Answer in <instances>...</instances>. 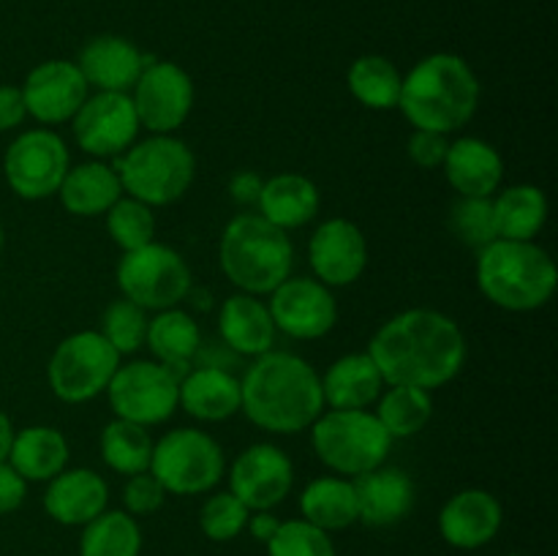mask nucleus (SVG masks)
I'll list each match as a JSON object with an SVG mask.
<instances>
[{"label":"nucleus","mask_w":558,"mask_h":556,"mask_svg":"<svg viewBox=\"0 0 558 556\" xmlns=\"http://www.w3.org/2000/svg\"><path fill=\"white\" fill-rule=\"evenodd\" d=\"M267 309L276 322V330H283L300 341L327 336L338 322V303L330 287L305 276H289L281 287L272 289Z\"/></svg>","instance_id":"15"},{"label":"nucleus","mask_w":558,"mask_h":556,"mask_svg":"<svg viewBox=\"0 0 558 556\" xmlns=\"http://www.w3.org/2000/svg\"><path fill=\"white\" fill-rule=\"evenodd\" d=\"M349 90L368 109H396L403 76L396 63L381 55H363L349 65Z\"/></svg>","instance_id":"34"},{"label":"nucleus","mask_w":558,"mask_h":556,"mask_svg":"<svg viewBox=\"0 0 558 556\" xmlns=\"http://www.w3.org/2000/svg\"><path fill=\"white\" fill-rule=\"evenodd\" d=\"M556 262L534 240L496 238L477 256V287L505 311H537L554 298Z\"/></svg>","instance_id":"4"},{"label":"nucleus","mask_w":558,"mask_h":556,"mask_svg":"<svg viewBox=\"0 0 558 556\" xmlns=\"http://www.w3.org/2000/svg\"><path fill=\"white\" fill-rule=\"evenodd\" d=\"M308 262L316 281L325 287H349L368 265V243L357 223L347 218H330L319 223L308 243Z\"/></svg>","instance_id":"18"},{"label":"nucleus","mask_w":558,"mask_h":556,"mask_svg":"<svg viewBox=\"0 0 558 556\" xmlns=\"http://www.w3.org/2000/svg\"><path fill=\"white\" fill-rule=\"evenodd\" d=\"M218 330H221L223 343L245 358H259V354L270 352L272 341H276V322H272L270 309L254 294L245 292L223 300L221 314H218Z\"/></svg>","instance_id":"25"},{"label":"nucleus","mask_w":558,"mask_h":556,"mask_svg":"<svg viewBox=\"0 0 558 556\" xmlns=\"http://www.w3.org/2000/svg\"><path fill=\"white\" fill-rule=\"evenodd\" d=\"M480 104V80L472 65L452 52H434L420 60L401 85L398 109L420 131L463 129Z\"/></svg>","instance_id":"3"},{"label":"nucleus","mask_w":558,"mask_h":556,"mask_svg":"<svg viewBox=\"0 0 558 556\" xmlns=\"http://www.w3.org/2000/svg\"><path fill=\"white\" fill-rule=\"evenodd\" d=\"M496 232L505 240H534L548 221V200L537 185H510L494 200Z\"/></svg>","instance_id":"32"},{"label":"nucleus","mask_w":558,"mask_h":556,"mask_svg":"<svg viewBox=\"0 0 558 556\" xmlns=\"http://www.w3.org/2000/svg\"><path fill=\"white\" fill-rule=\"evenodd\" d=\"M278 527H281V521H278L270 510H254L248 516V523H245V529L251 532V537L259 540V543H265V545L270 543L272 534L278 532Z\"/></svg>","instance_id":"47"},{"label":"nucleus","mask_w":558,"mask_h":556,"mask_svg":"<svg viewBox=\"0 0 558 556\" xmlns=\"http://www.w3.org/2000/svg\"><path fill=\"white\" fill-rule=\"evenodd\" d=\"M107 229L112 234L114 243L125 251L142 249V245L153 243L156 234V218L145 202L134 200V196H120L107 213Z\"/></svg>","instance_id":"37"},{"label":"nucleus","mask_w":558,"mask_h":556,"mask_svg":"<svg viewBox=\"0 0 558 556\" xmlns=\"http://www.w3.org/2000/svg\"><path fill=\"white\" fill-rule=\"evenodd\" d=\"M300 510L303 521L338 532L357 521V494H354L352 480L343 478H319L305 485L300 496Z\"/></svg>","instance_id":"31"},{"label":"nucleus","mask_w":558,"mask_h":556,"mask_svg":"<svg viewBox=\"0 0 558 556\" xmlns=\"http://www.w3.org/2000/svg\"><path fill=\"white\" fill-rule=\"evenodd\" d=\"M267 556H338L330 532L303 521H281L267 543Z\"/></svg>","instance_id":"40"},{"label":"nucleus","mask_w":558,"mask_h":556,"mask_svg":"<svg viewBox=\"0 0 558 556\" xmlns=\"http://www.w3.org/2000/svg\"><path fill=\"white\" fill-rule=\"evenodd\" d=\"M9 463L25 480L49 483L69 463V442L52 425H31L14 434Z\"/></svg>","instance_id":"30"},{"label":"nucleus","mask_w":558,"mask_h":556,"mask_svg":"<svg viewBox=\"0 0 558 556\" xmlns=\"http://www.w3.org/2000/svg\"><path fill=\"white\" fill-rule=\"evenodd\" d=\"M150 58L123 36L90 38L76 60L87 87H98V93H129Z\"/></svg>","instance_id":"21"},{"label":"nucleus","mask_w":558,"mask_h":556,"mask_svg":"<svg viewBox=\"0 0 558 556\" xmlns=\"http://www.w3.org/2000/svg\"><path fill=\"white\" fill-rule=\"evenodd\" d=\"M450 227L456 238L469 249H485L499 238L496 232V216H494V200L490 196H461L452 205Z\"/></svg>","instance_id":"38"},{"label":"nucleus","mask_w":558,"mask_h":556,"mask_svg":"<svg viewBox=\"0 0 558 556\" xmlns=\"http://www.w3.org/2000/svg\"><path fill=\"white\" fill-rule=\"evenodd\" d=\"M147 311L131 300L120 298L107 305L101 319V336L118 349V354H131L145 343L147 336Z\"/></svg>","instance_id":"39"},{"label":"nucleus","mask_w":558,"mask_h":556,"mask_svg":"<svg viewBox=\"0 0 558 556\" xmlns=\"http://www.w3.org/2000/svg\"><path fill=\"white\" fill-rule=\"evenodd\" d=\"M248 516V507H245L232 491H223V494H213L210 499L202 505L199 529L205 537L216 540V543H229V540H234L238 534L245 532Z\"/></svg>","instance_id":"41"},{"label":"nucleus","mask_w":558,"mask_h":556,"mask_svg":"<svg viewBox=\"0 0 558 556\" xmlns=\"http://www.w3.org/2000/svg\"><path fill=\"white\" fill-rule=\"evenodd\" d=\"M109 488L93 469H63L44 494V510L63 527H85L107 510Z\"/></svg>","instance_id":"22"},{"label":"nucleus","mask_w":558,"mask_h":556,"mask_svg":"<svg viewBox=\"0 0 558 556\" xmlns=\"http://www.w3.org/2000/svg\"><path fill=\"white\" fill-rule=\"evenodd\" d=\"M357 494V521L385 529L401 523L414 510L417 488L412 478L396 467H376L352 480Z\"/></svg>","instance_id":"20"},{"label":"nucleus","mask_w":558,"mask_h":556,"mask_svg":"<svg viewBox=\"0 0 558 556\" xmlns=\"http://www.w3.org/2000/svg\"><path fill=\"white\" fill-rule=\"evenodd\" d=\"M381 390L385 379L368 352L343 354L322 376V396L332 409H368Z\"/></svg>","instance_id":"27"},{"label":"nucleus","mask_w":558,"mask_h":556,"mask_svg":"<svg viewBox=\"0 0 558 556\" xmlns=\"http://www.w3.org/2000/svg\"><path fill=\"white\" fill-rule=\"evenodd\" d=\"M227 458L221 445L199 428H174L153 445L150 472L167 494H205L223 478Z\"/></svg>","instance_id":"8"},{"label":"nucleus","mask_w":558,"mask_h":556,"mask_svg":"<svg viewBox=\"0 0 558 556\" xmlns=\"http://www.w3.org/2000/svg\"><path fill=\"white\" fill-rule=\"evenodd\" d=\"M262 185H265V180H262L259 174L251 172V169H243V172L234 174L232 183H229V196H232L238 205H256L262 194Z\"/></svg>","instance_id":"46"},{"label":"nucleus","mask_w":558,"mask_h":556,"mask_svg":"<svg viewBox=\"0 0 558 556\" xmlns=\"http://www.w3.org/2000/svg\"><path fill=\"white\" fill-rule=\"evenodd\" d=\"M445 174L461 196H494L499 189L505 161L490 142L463 136L450 142L445 156Z\"/></svg>","instance_id":"24"},{"label":"nucleus","mask_w":558,"mask_h":556,"mask_svg":"<svg viewBox=\"0 0 558 556\" xmlns=\"http://www.w3.org/2000/svg\"><path fill=\"white\" fill-rule=\"evenodd\" d=\"M256 205H259V216H265L267 221L287 232V229H298L314 221L322 196L314 180L305 178V174L281 172L265 180Z\"/></svg>","instance_id":"26"},{"label":"nucleus","mask_w":558,"mask_h":556,"mask_svg":"<svg viewBox=\"0 0 558 556\" xmlns=\"http://www.w3.org/2000/svg\"><path fill=\"white\" fill-rule=\"evenodd\" d=\"M447 134H439V131H420L414 129V134L409 136V156L417 167L423 169H436L445 164L447 156Z\"/></svg>","instance_id":"43"},{"label":"nucleus","mask_w":558,"mask_h":556,"mask_svg":"<svg viewBox=\"0 0 558 556\" xmlns=\"http://www.w3.org/2000/svg\"><path fill=\"white\" fill-rule=\"evenodd\" d=\"M118 287L125 300L145 311L178 309L191 294V267L163 243L125 251L118 265Z\"/></svg>","instance_id":"10"},{"label":"nucleus","mask_w":558,"mask_h":556,"mask_svg":"<svg viewBox=\"0 0 558 556\" xmlns=\"http://www.w3.org/2000/svg\"><path fill=\"white\" fill-rule=\"evenodd\" d=\"M136 118L153 134H172L189 120L194 107V82L189 71L172 60L147 63L136 85L131 87Z\"/></svg>","instance_id":"13"},{"label":"nucleus","mask_w":558,"mask_h":556,"mask_svg":"<svg viewBox=\"0 0 558 556\" xmlns=\"http://www.w3.org/2000/svg\"><path fill=\"white\" fill-rule=\"evenodd\" d=\"M232 494L254 510H272L289 496L294 485V467L287 452L276 445H251L234 458L229 472Z\"/></svg>","instance_id":"16"},{"label":"nucleus","mask_w":558,"mask_h":556,"mask_svg":"<svg viewBox=\"0 0 558 556\" xmlns=\"http://www.w3.org/2000/svg\"><path fill=\"white\" fill-rule=\"evenodd\" d=\"M71 123H74V136L82 150L98 161L123 156L140 134V118H136L129 93L87 96Z\"/></svg>","instance_id":"14"},{"label":"nucleus","mask_w":558,"mask_h":556,"mask_svg":"<svg viewBox=\"0 0 558 556\" xmlns=\"http://www.w3.org/2000/svg\"><path fill=\"white\" fill-rule=\"evenodd\" d=\"M153 445L145 425L129 423V420L114 418L107 428L101 431V458L109 469L120 474H140L150 469Z\"/></svg>","instance_id":"36"},{"label":"nucleus","mask_w":558,"mask_h":556,"mask_svg":"<svg viewBox=\"0 0 558 556\" xmlns=\"http://www.w3.org/2000/svg\"><path fill=\"white\" fill-rule=\"evenodd\" d=\"M240 409L270 434H298L325 412L322 376L292 352H265L240 379Z\"/></svg>","instance_id":"2"},{"label":"nucleus","mask_w":558,"mask_h":556,"mask_svg":"<svg viewBox=\"0 0 558 556\" xmlns=\"http://www.w3.org/2000/svg\"><path fill=\"white\" fill-rule=\"evenodd\" d=\"M510 556H518V554H510Z\"/></svg>","instance_id":"50"},{"label":"nucleus","mask_w":558,"mask_h":556,"mask_svg":"<svg viewBox=\"0 0 558 556\" xmlns=\"http://www.w3.org/2000/svg\"><path fill=\"white\" fill-rule=\"evenodd\" d=\"M0 249H3V227H0Z\"/></svg>","instance_id":"49"},{"label":"nucleus","mask_w":558,"mask_h":556,"mask_svg":"<svg viewBox=\"0 0 558 556\" xmlns=\"http://www.w3.org/2000/svg\"><path fill=\"white\" fill-rule=\"evenodd\" d=\"M58 194L71 216L96 218L123 196V185L114 167L104 161H85L80 167H69Z\"/></svg>","instance_id":"28"},{"label":"nucleus","mask_w":558,"mask_h":556,"mask_svg":"<svg viewBox=\"0 0 558 556\" xmlns=\"http://www.w3.org/2000/svg\"><path fill=\"white\" fill-rule=\"evenodd\" d=\"M240 379L221 365H202L180 379L178 407L205 423H221L240 412Z\"/></svg>","instance_id":"23"},{"label":"nucleus","mask_w":558,"mask_h":556,"mask_svg":"<svg viewBox=\"0 0 558 556\" xmlns=\"http://www.w3.org/2000/svg\"><path fill=\"white\" fill-rule=\"evenodd\" d=\"M120 354L101 330H80L63 338L47 365V379L54 396L65 403H85L107 392Z\"/></svg>","instance_id":"9"},{"label":"nucleus","mask_w":558,"mask_h":556,"mask_svg":"<svg viewBox=\"0 0 558 556\" xmlns=\"http://www.w3.org/2000/svg\"><path fill=\"white\" fill-rule=\"evenodd\" d=\"M11 442H14V428H11V420L0 412V463L9 461Z\"/></svg>","instance_id":"48"},{"label":"nucleus","mask_w":558,"mask_h":556,"mask_svg":"<svg viewBox=\"0 0 558 556\" xmlns=\"http://www.w3.org/2000/svg\"><path fill=\"white\" fill-rule=\"evenodd\" d=\"M374 414L385 425L392 442L409 439L428 425L430 414H434V401L423 387L390 385V390H381V396L376 398Z\"/></svg>","instance_id":"33"},{"label":"nucleus","mask_w":558,"mask_h":556,"mask_svg":"<svg viewBox=\"0 0 558 556\" xmlns=\"http://www.w3.org/2000/svg\"><path fill=\"white\" fill-rule=\"evenodd\" d=\"M142 529L134 516L123 510H104L85 523L80 537V556H140Z\"/></svg>","instance_id":"35"},{"label":"nucleus","mask_w":558,"mask_h":556,"mask_svg":"<svg viewBox=\"0 0 558 556\" xmlns=\"http://www.w3.org/2000/svg\"><path fill=\"white\" fill-rule=\"evenodd\" d=\"M221 270L245 294H270L292 276L294 245L283 229L259 213H240L223 227Z\"/></svg>","instance_id":"5"},{"label":"nucleus","mask_w":558,"mask_h":556,"mask_svg":"<svg viewBox=\"0 0 558 556\" xmlns=\"http://www.w3.org/2000/svg\"><path fill=\"white\" fill-rule=\"evenodd\" d=\"M385 385H409L436 390L461 374L466 363V338L456 319L434 309H409L392 316L371 338Z\"/></svg>","instance_id":"1"},{"label":"nucleus","mask_w":558,"mask_h":556,"mask_svg":"<svg viewBox=\"0 0 558 556\" xmlns=\"http://www.w3.org/2000/svg\"><path fill=\"white\" fill-rule=\"evenodd\" d=\"M69 147L54 131L33 129L16 136L3 158V172L11 191L22 200H47L58 194L69 172Z\"/></svg>","instance_id":"12"},{"label":"nucleus","mask_w":558,"mask_h":556,"mask_svg":"<svg viewBox=\"0 0 558 556\" xmlns=\"http://www.w3.org/2000/svg\"><path fill=\"white\" fill-rule=\"evenodd\" d=\"M25 98L20 87L0 85V131H9L25 120Z\"/></svg>","instance_id":"45"},{"label":"nucleus","mask_w":558,"mask_h":556,"mask_svg":"<svg viewBox=\"0 0 558 556\" xmlns=\"http://www.w3.org/2000/svg\"><path fill=\"white\" fill-rule=\"evenodd\" d=\"M311 445L327 469L360 478L387 461L392 439L368 409H330L311 425Z\"/></svg>","instance_id":"7"},{"label":"nucleus","mask_w":558,"mask_h":556,"mask_svg":"<svg viewBox=\"0 0 558 556\" xmlns=\"http://www.w3.org/2000/svg\"><path fill=\"white\" fill-rule=\"evenodd\" d=\"M145 343L156 354V363L167 365L178 379H183L189 363L202 349V333L189 311L167 309L147 322Z\"/></svg>","instance_id":"29"},{"label":"nucleus","mask_w":558,"mask_h":556,"mask_svg":"<svg viewBox=\"0 0 558 556\" xmlns=\"http://www.w3.org/2000/svg\"><path fill=\"white\" fill-rule=\"evenodd\" d=\"M505 512L490 491H458L439 512V532L452 548L474 551L488 545L499 534Z\"/></svg>","instance_id":"19"},{"label":"nucleus","mask_w":558,"mask_h":556,"mask_svg":"<svg viewBox=\"0 0 558 556\" xmlns=\"http://www.w3.org/2000/svg\"><path fill=\"white\" fill-rule=\"evenodd\" d=\"M31 118L44 125H58L74 118L87 98V82L74 60H44L20 87Z\"/></svg>","instance_id":"17"},{"label":"nucleus","mask_w":558,"mask_h":556,"mask_svg":"<svg viewBox=\"0 0 558 556\" xmlns=\"http://www.w3.org/2000/svg\"><path fill=\"white\" fill-rule=\"evenodd\" d=\"M163 499H167V491H163V485L158 483L150 469L131 474L123 488V505L129 516H153L156 510H161Z\"/></svg>","instance_id":"42"},{"label":"nucleus","mask_w":558,"mask_h":556,"mask_svg":"<svg viewBox=\"0 0 558 556\" xmlns=\"http://www.w3.org/2000/svg\"><path fill=\"white\" fill-rule=\"evenodd\" d=\"M120 185L129 196L147 207H163L178 202L194 183L196 161L189 145L172 134H153L150 140L134 142L118 158Z\"/></svg>","instance_id":"6"},{"label":"nucleus","mask_w":558,"mask_h":556,"mask_svg":"<svg viewBox=\"0 0 558 556\" xmlns=\"http://www.w3.org/2000/svg\"><path fill=\"white\" fill-rule=\"evenodd\" d=\"M27 496V480L11 467L9 461L0 463V516L20 510Z\"/></svg>","instance_id":"44"},{"label":"nucleus","mask_w":558,"mask_h":556,"mask_svg":"<svg viewBox=\"0 0 558 556\" xmlns=\"http://www.w3.org/2000/svg\"><path fill=\"white\" fill-rule=\"evenodd\" d=\"M109 407L120 420L136 425L167 423L178 409L180 379L156 360H134L114 371L107 387Z\"/></svg>","instance_id":"11"}]
</instances>
